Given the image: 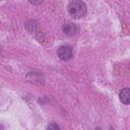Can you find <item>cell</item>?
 Instances as JSON below:
<instances>
[{"label": "cell", "mask_w": 130, "mask_h": 130, "mask_svg": "<svg viewBox=\"0 0 130 130\" xmlns=\"http://www.w3.org/2000/svg\"><path fill=\"white\" fill-rule=\"evenodd\" d=\"M68 11L74 18H80L86 14V5L82 1H71L68 5Z\"/></svg>", "instance_id": "cell-1"}, {"label": "cell", "mask_w": 130, "mask_h": 130, "mask_svg": "<svg viewBox=\"0 0 130 130\" xmlns=\"http://www.w3.org/2000/svg\"><path fill=\"white\" fill-rule=\"evenodd\" d=\"M57 54L59 58L63 61H68L73 57V51L70 46H61L58 49Z\"/></svg>", "instance_id": "cell-2"}, {"label": "cell", "mask_w": 130, "mask_h": 130, "mask_svg": "<svg viewBox=\"0 0 130 130\" xmlns=\"http://www.w3.org/2000/svg\"><path fill=\"white\" fill-rule=\"evenodd\" d=\"M64 34H66L67 36H73L77 32V27L73 22H66L63 24L62 27Z\"/></svg>", "instance_id": "cell-3"}, {"label": "cell", "mask_w": 130, "mask_h": 130, "mask_svg": "<svg viewBox=\"0 0 130 130\" xmlns=\"http://www.w3.org/2000/svg\"><path fill=\"white\" fill-rule=\"evenodd\" d=\"M119 96H120V101L123 104L129 105L130 104V88H124V89H122Z\"/></svg>", "instance_id": "cell-4"}, {"label": "cell", "mask_w": 130, "mask_h": 130, "mask_svg": "<svg viewBox=\"0 0 130 130\" xmlns=\"http://www.w3.org/2000/svg\"><path fill=\"white\" fill-rule=\"evenodd\" d=\"M27 77H31L30 79H28V80H30L31 82H34V83H39V84H41V81L43 82L44 81V79L42 78V75L40 74V73H36V72H29L28 73V75H27Z\"/></svg>", "instance_id": "cell-5"}, {"label": "cell", "mask_w": 130, "mask_h": 130, "mask_svg": "<svg viewBox=\"0 0 130 130\" xmlns=\"http://www.w3.org/2000/svg\"><path fill=\"white\" fill-rule=\"evenodd\" d=\"M47 130H60V127L56 123H50L47 126Z\"/></svg>", "instance_id": "cell-6"}]
</instances>
